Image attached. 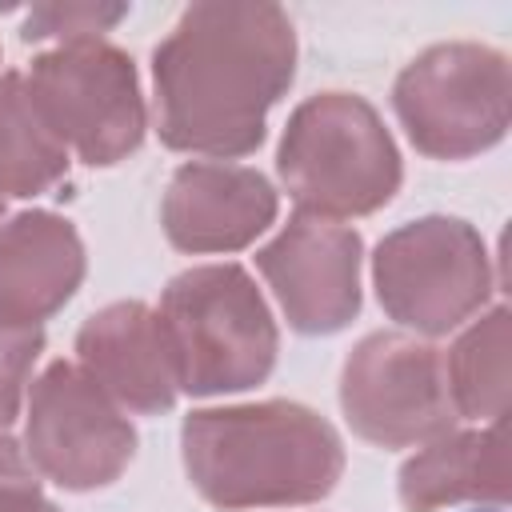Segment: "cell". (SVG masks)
Segmentation results:
<instances>
[{
	"instance_id": "6da1fadb",
	"label": "cell",
	"mask_w": 512,
	"mask_h": 512,
	"mask_svg": "<svg viewBox=\"0 0 512 512\" xmlns=\"http://www.w3.org/2000/svg\"><path fill=\"white\" fill-rule=\"evenodd\" d=\"M296 32L280 4H192L152 52L156 132L176 152L260 148L272 104L292 84Z\"/></svg>"
},
{
	"instance_id": "7a4b0ae2",
	"label": "cell",
	"mask_w": 512,
	"mask_h": 512,
	"mask_svg": "<svg viewBox=\"0 0 512 512\" xmlns=\"http://www.w3.org/2000/svg\"><path fill=\"white\" fill-rule=\"evenodd\" d=\"M192 488L224 512L324 500L344 472L336 428L304 404L200 408L180 428Z\"/></svg>"
},
{
	"instance_id": "3957f363",
	"label": "cell",
	"mask_w": 512,
	"mask_h": 512,
	"mask_svg": "<svg viewBox=\"0 0 512 512\" xmlns=\"http://www.w3.org/2000/svg\"><path fill=\"white\" fill-rule=\"evenodd\" d=\"M276 172L300 212L348 220L384 208L400 188V152L364 96H308L284 124Z\"/></svg>"
},
{
	"instance_id": "277c9868",
	"label": "cell",
	"mask_w": 512,
	"mask_h": 512,
	"mask_svg": "<svg viewBox=\"0 0 512 512\" xmlns=\"http://www.w3.org/2000/svg\"><path fill=\"white\" fill-rule=\"evenodd\" d=\"M180 392L224 396L260 384L276 364V320L240 264H200L168 280L156 308Z\"/></svg>"
},
{
	"instance_id": "5b68a950",
	"label": "cell",
	"mask_w": 512,
	"mask_h": 512,
	"mask_svg": "<svg viewBox=\"0 0 512 512\" xmlns=\"http://www.w3.org/2000/svg\"><path fill=\"white\" fill-rule=\"evenodd\" d=\"M396 116L432 160H464L504 140L512 112V76L500 48L448 40L404 64L392 88Z\"/></svg>"
},
{
	"instance_id": "8992f818",
	"label": "cell",
	"mask_w": 512,
	"mask_h": 512,
	"mask_svg": "<svg viewBox=\"0 0 512 512\" xmlns=\"http://www.w3.org/2000/svg\"><path fill=\"white\" fill-rule=\"evenodd\" d=\"M24 88L44 128L84 164H116L144 140L148 116L136 64L104 36L40 52L24 72Z\"/></svg>"
},
{
	"instance_id": "52a82bcc",
	"label": "cell",
	"mask_w": 512,
	"mask_h": 512,
	"mask_svg": "<svg viewBox=\"0 0 512 512\" xmlns=\"http://www.w3.org/2000/svg\"><path fill=\"white\" fill-rule=\"evenodd\" d=\"M372 284L396 324L420 336H444L484 308L492 292L488 248L472 224L424 216L376 244Z\"/></svg>"
},
{
	"instance_id": "ba28073f",
	"label": "cell",
	"mask_w": 512,
	"mask_h": 512,
	"mask_svg": "<svg viewBox=\"0 0 512 512\" xmlns=\"http://www.w3.org/2000/svg\"><path fill=\"white\" fill-rule=\"evenodd\" d=\"M136 452L124 408L72 360L48 364L28 392L24 456L44 480L88 492L112 484Z\"/></svg>"
},
{
	"instance_id": "9c48e42d",
	"label": "cell",
	"mask_w": 512,
	"mask_h": 512,
	"mask_svg": "<svg viewBox=\"0 0 512 512\" xmlns=\"http://www.w3.org/2000/svg\"><path fill=\"white\" fill-rule=\"evenodd\" d=\"M340 408L352 432L380 448H420L456 424L440 352L408 332H372L352 348Z\"/></svg>"
},
{
	"instance_id": "30bf717a",
	"label": "cell",
	"mask_w": 512,
	"mask_h": 512,
	"mask_svg": "<svg viewBox=\"0 0 512 512\" xmlns=\"http://www.w3.org/2000/svg\"><path fill=\"white\" fill-rule=\"evenodd\" d=\"M360 256L364 244L352 228L296 212L256 252V268L296 332L328 336L360 312Z\"/></svg>"
},
{
	"instance_id": "8fae6325",
	"label": "cell",
	"mask_w": 512,
	"mask_h": 512,
	"mask_svg": "<svg viewBox=\"0 0 512 512\" xmlns=\"http://www.w3.org/2000/svg\"><path fill=\"white\" fill-rule=\"evenodd\" d=\"M160 220L180 252H236L276 220V192L256 168L192 160L172 172Z\"/></svg>"
},
{
	"instance_id": "7c38bea8",
	"label": "cell",
	"mask_w": 512,
	"mask_h": 512,
	"mask_svg": "<svg viewBox=\"0 0 512 512\" xmlns=\"http://www.w3.org/2000/svg\"><path fill=\"white\" fill-rule=\"evenodd\" d=\"M76 364L128 412H168L180 380L156 308L120 300L84 320L76 336Z\"/></svg>"
},
{
	"instance_id": "4fadbf2b",
	"label": "cell",
	"mask_w": 512,
	"mask_h": 512,
	"mask_svg": "<svg viewBox=\"0 0 512 512\" xmlns=\"http://www.w3.org/2000/svg\"><path fill=\"white\" fill-rule=\"evenodd\" d=\"M84 280V244L56 212H16L0 224V320L32 324L60 312Z\"/></svg>"
},
{
	"instance_id": "5bb4252c",
	"label": "cell",
	"mask_w": 512,
	"mask_h": 512,
	"mask_svg": "<svg viewBox=\"0 0 512 512\" xmlns=\"http://www.w3.org/2000/svg\"><path fill=\"white\" fill-rule=\"evenodd\" d=\"M396 492L408 512H436L460 500L504 504L512 492L508 416L480 428H448L420 444V452L404 460Z\"/></svg>"
},
{
	"instance_id": "9a60e30c",
	"label": "cell",
	"mask_w": 512,
	"mask_h": 512,
	"mask_svg": "<svg viewBox=\"0 0 512 512\" xmlns=\"http://www.w3.org/2000/svg\"><path fill=\"white\" fill-rule=\"evenodd\" d=\"M444 388L452 412L464 420H504L508 416V308L496 304L480 320H472L456 344L440 356Z\"/></svg>"
},
{
	"instance_id": "2e32d148",
	"label": "cell",
	"mask_w": 512,
	"mask_h": 512,
	"mask_svg": "<svg viewBox=\"0 0 512 512\" xmlns=\"http://www.w3.org/2000/svg\"><path fill=\"white\" fill-rule=\"evenodd\" d=\"M68 172V152L44 128L24 76H0V200L48 192Z\"/></svg>"
},
{
	"instance_id": "e0dca14e",
	"label": "cell",
	"mask_w": 512,
	"mask_h": 512,
	"mask_svg": "<svg viewBox=\"0 0 512 512\" xmlns=\"http://www.w3.org/2000/svg\"><path fill=\"white\" fill-rule=\"evenodd\" d=\"M124 16H128L124 4H36L24 16V40H56V44L92 40Z\"/></svg>"
},
{
	"instance_id": "ac0fdd59",
	"label": "cell",
	"mask_w": 512,
	"mask_h": 512,
	"mask_svg": "<svg viewBox=\"0 0 512 512\" xmlns=\"http://www.w3.org/2000/svg\"><path fill=\"white\" fill-rule=\"evenodd\" d=\"M44 352V332L32 324H8L0 320V428H8L20 416L24 384L32 376V364Z\"/></svg>"
},
{
	"instance_id": "d6986e66",
	"label": "cell",
	"mask_w": 512,
	"mask_h": 512,
	"mask_svg": "<svg viewBox=\"0 0 512 512\" xmlns=\"http://www.w3.org/2000/svg\"><path fill=\"white\" fill-rule=\"evenodd\" d=\"M0 512H60V508L36 488V480H24L0 488Z\"/></svg>"
},
{
	"instance_id": "ffe728a7",
	"label": "cell",
	"mask_w": 512,
	"mask_h": 512,
	"mask_svg": "<svg viewBox=\"0 0 512 512\" xmlns=\"http://www.w3.org/2000/svg\"><path fill=\"white\" fill-rule=\"evenodd\" d=\"M24 480H36V472H32L24 448L0 428V488L4 484H24Z\"/></svg>"
},
{
	"instance_id": "44dd1931",
	"label": "cell",
	"mask_w": 512,
	"mask_h": 512,
	"mask_svg": "<svg viewBox=\"0 0 512 512\" xmlns=\"http://www.w3.org/2000/svg\"><path fill=\"white\" fill-rule=\"evenodd\" d=\"M0 212H4V200H0Z\"/></svg>"
}]
</instances>
